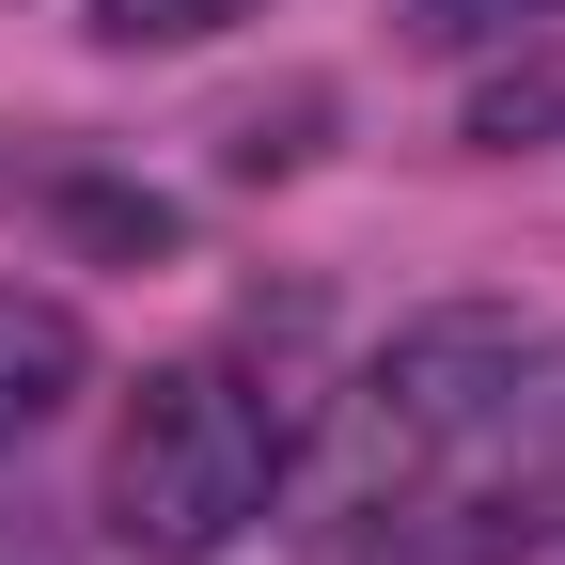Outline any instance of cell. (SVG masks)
Listing matches in <instances>:
<instances>
[{"mask_svg": "<svg viewBox=\"0 0 565 565\" xmlns=\"http://www.w3.org/2000/svg\"><path fill=\"white\" fill-rule=\"evenodd\" d=\"M282 393H252L236 362H173V377H141L126 393V440H110V534L126 550H158V565H204V550H236L267 519V487H282Z\"/></svg>", "mask_w": 565, "mask_h": 565, "instance_id": "obj_1", "label": "cell"}, {"mask_svg": "<svg viewBox=\"0 0 565 565\" xmlns=\"http://www.w3.org/2000/svg\"><path fill=\"white\" fill-rule=\"evenodd\" d=\"M534 377H550V345L519 315H424V330H393L362 362V456L377 471H440L456 440H503L534 408Z\"/></svg>", "mask_w": 565, "mask_h": 565, "instance_id": "obj_2", "label": "cell"}, {"mask_svg": "<svg viewBox=\"0 0 565 565\" xmlns=\"http://www.w3.org/2000/svg\"><path fill=\"white\" fill-rule=\"evenodd\" d=\"M79 377H95V330L63 315V299H32V282H0V456L32 440V424L79 408Z\"/></svg>", "mask_w": 565, "mask_h": 565, "instance_id": "obj_3", "label": "cell"}, {"mask_svg": "<svg viewBox=\"0 0 565 565\" xmlns=\"http://www.w3.org/2000/svg\"><path fill=\"white\" fill-rule=\"evenodd\" d=\"M47 204H63V236H79V252H126V267H158V252L189 236L158 189H110V173H47Z\"/></svg>", "mask_w": 565, "mask_h": 565, "instance_id": "obj_4", "label": "cell"}, {"mask_svg": "<svg viewBox=\"0 0 565 565\" xmlns=\"http://www.w3.org/2000/svg\"><path fill=\"white\" fill-rule=\"evenodd\" d=\"M408 47H519V32H565V0H393Z\"/></svg>", "mask_w": 565, "mask_h": 565, "instance_id": "obj_5", "label": "cell"}, {"mask_svg": "<svg viewBox=\"0 0 565 565\" xmlns=\"http://www.w3.org/2000/svg\"><path fill=\"white\" fill-rule=\"evenodd\" d=\"M534 126H565V63H519V79L471 95V158H519Z\"/></svg>", "mask_w": 565, "mask_h": 565, "instance_id": "obj_6", "label": "cell"}, {"mask_svg": "<svg viewBox=\"0 0 565 565\" xmlns=\"http://www.w3.org/2000/svg\"><path fill=\"white\" fill-rule=\"evenodd\" d=\"M221 17H252V0H95V32H110V47H204Z\"/></svg>", "mask_w": 565, "mask_h": 565, "instance_id": "obj_7", "label": "cell"}]
</instances>
